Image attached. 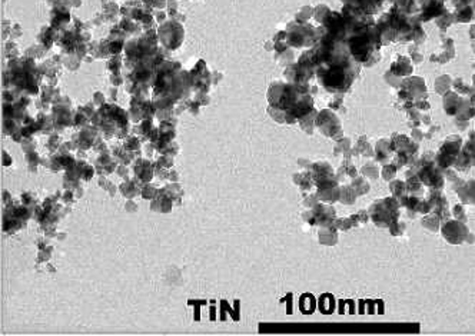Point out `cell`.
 <instances>
[{"label":"cell","instance_id":"obj_1","mask_svg":"<svg viewBox=\"0 0 475 336\" xmlns=\"http://www.w3.org/2000/svg\"><path fill=\"white\" fill-rule=\"evenodd\" d=\"M369 220L381 229H388V226L398 220L401 216V206L398 199L394 196L384 197L372 202L368 207Z\"/></svg>","mask_w":475,"mask_h":336},{"label":"cell","instance_id":"obj_2","mask_svg":"<svg viewBox=\"0 0 475 336\" xmlns=\"http://www.w3.org/2000/svg\"><path fill=\"white\" fill-rule=\"evenodd\" d=\"M315 126L325 136L334 140H339L342 136V123L338 119L335 113L329 109L321 110L315 118Z\"/></svg>","mask_w":475,"mask_h":336},{"label":"cell","instance_id":"obj_3","mask_svg":"<svg viewBox=\"0 0 475 336\" xmlns=\"http://www.w3.org/2000/svg\"><path fill=\"white\" fill-rule=\"evenodd\" d=\"M439 232L442 235L444 241H447L449 245H462V243H465L466 236L471 231L466 226V223H462L455 219H449L441 225Z\"/></svg>","mask_w":475,"mask_h":336},{"label":"cell","instance_id":"obj_4","mask_svg":"<svg viewBox=\"0 0 475 336\" xmlns=\"http://www.w3.org/2000/svg\"><path fill=\"white\" fill-rule=\"evenodd\" d=\"M417 176L421 180V183L424 185V187H428V189H444V186H445V179H444V175H442V170L435 165V162L424 165L422 168L419 169Z\"/></svg>","mask_w":475,"mask_h":336},{"label":"cell","instance_id":"obj_5","mask_svg":"<svg viewBox=\"0 0 475 336\" xmlns=\"http://www.w3.org/2000/svg\"><path fill=\"white\" fill-rule=\"evenodd\" d=\"M315 29L312 26H299L287 33V43L292 47H309L317 40Z\"/></svg>","mask_w":475,"mask_h":336},{"label":"cell","instance_id":"obj_6","mask_svg":"<svg viewBox=\"0 0 475 336\" xmlns=\"http://www.w3.org/2000/svg\"><path fill=\"white\" fill-rule=\"evenodd\" d=\"M311 210H312V223H311V226H317V228H332L334 217L336 216L334 206L319 202V203H318L315 207H312Z\"/></svg>","mask_w":475,"mask_h":336},{"label":"cell","instance_id":"obj_7","mask_svg":"<svg viewBox=\"0 0 475 336\" xmlns=\"http://www.w3.org/2000/svg\"><path fill=\"white\" fill-rule=\"evenodd\" d=\"M182 29L180 25H176V22H169L168 25H163L159 33H160V40L162 43L169 49H176L182 45L183 40V32L176 33Z\"/></svg>","mask_w":475,"mask_h":336},{"label":"cell","instance_id":"obj_8","mask_svg":"<svg viewBox=\"0 0 475 336\" xmlns=\"http://www.w3.org/2000/svg\"><path fill=\"white\" fill-rule=\"evenodd\" d=\"M317 197L319 202L334 205L339 199V183L336 179L325 180L317 185Z\"/></svg>","mask_w":475,"mask_h":336},{"label":"cell","instance_id":"obj_9","mask_svg":"<svg viewBox=\"0 0 475 336\" xmlns=\"http://www.w3.org/2000/svg\"><path fill=\"white\" fill-rule=\"evenodd\" d=\"M451 189L455 192L461 203L462 205L472 206L475 202V185L474 180H464L459 176L452 182V186Z\"/></svg>","mask_w":475,"mask_h":336},{"label":"cell","instance_id":"obj_10","mask_svg":"<svg viewBox=\"0 0 475 336\" xmlns=\"http://www.w3.org/2000/svg\"><path fill=\"white\" fill-rule=\"evenodd\" d=\"M402 89H405L408 93L414 97V100L417 99H427V84L422 77L418 76H408L402 79Z\"/></svg>","mask_w":475,"mask_h":336},{"label":"cell","instance_id":"obj_11","mask_svg":"<svg viewBox=\"0 0 475 336\" xmlns=\"http://www.w3.org/2000/svg\"><path fill=\"white\" fill-rule=\"evenodd\" d=\"M191 84L201 93H206L209 87V72L206 70L205 62H198V65L191 72Z\"/></svg>","mask_w":475,"mask_h":336},{"label":"cell","instance_id":"obj_12","mask_svg":"<svg viewBox=\"0 0 475 336\" xmlns=\"http://www.w3.org/2000/svg\"><path fill=\"white\" fill-rule=\"evenodd\" d=\"M311 172V176L314 179L315 185L321 183V182H325V180H331V179L335 178V172L332 166L326 162H318V163H312V166L309 169Z\"/></svg>","mask_w":475,"mask_h":336},{"label":"cell","instance_id":"obj_13","mask_svg":"<svg viewBox=\"0 0 475 336\" xmlns=\"http://www.w3.org/2000/svg\"><path fill=\"white\" fill-rule=\"evenodd\" d=\"M133 173H135V178L139 179L142 183H149L152 178L155 176L153 165L148 159H138L133 165Z\"/></svg>","mask_w":475,"mask_h":336},{"label":"cell","instance_id":"obj_14","mask_svg":"<svg viewBox=\"0 0 475 336\" xmlns=\"http://www.w3.org/2000/svg\"><path fill=\"white\" fill-rule=\"evenodd\" d=\"M462 143H464V142H462L459 135H451V136H448L447 139L441 143L438 153L445 155V156H451V158H456L458 153L461 152Z\"/></svg>","mask_w":475,"mask_h":336},{"label":"cell","instance_id":"obj_15","mask_svg":"<svg viewBox=\"0 0 475 336\" xmlns=\"http://www.w3.org/2000/svg\"><path fill=\"white\" fill-rule=\"evenodd\" d=\"M444 12H445V8H444L441 0H428L424 5L422 10H421L419 20L421 22H428L431 19H437Z\"/></svg>","mask_w":475,"mask_h":336},{"label":"cell","instance_id":"obj_16","mask_svg":"<svg viewBox=\"0 0 475 336\" xmlns=\"http://www.w3.org/2000/svg\"><path fill=\"white\" fill-rule=\"evenodd\" d=\"M172 206H173L172 199L168 196V193L165 192V189L160 187L158 190V195L152 199V206H150V209H152L153 212H159V213H169V212L172 210Z\"/></svg>","mask_w":475,"mask_h":336},{"label":"cell","instance_id":"obj_17","mask_svg":"<svg viewBox=\"0 0 475 336\" xmlns=\"http://www.w3.org/2000/svg\"><path fill=\"white\" fill-rule=\"evenodd\" d=\"M392 149L391 145H390V139H379L375 145V149H373V159L382 163V165H387L390 163L392 159Z\"/></svg>","mask_w":475,"mask_h":336},{"label":"cell","instance_id":"obj_18","mask_svg":"<svg viewBox=\"0 0 475 336\" xmlns=\"http://www.w3.org/2000/svg\"><path fill=\"white\" fill-rule=\"evenodd\" d=\"M414 67H412V62H411L410 57L407 56H397V59L392 62L391 67H390V72H392L394 75L400 76V77H408L412 73Z\"/></svg>","mask_w":475,"mask_h":336},{"label":"cell","instance_id":"obj_19","mask_svg":"<svg viewBox=\"0 0 475 336\" xmlns=\"http://www.w3.org/2000/svg\"><path fill=\"white\" fill-rule=\"evenodd\" d=\"M442 104H444V110L449 116H455L458 109L461 107V104L464 102V97H461L459 94H456L454 90H448L447 93L442 96Z\"/></svg>","mask_w":475,"mask_h":336},{"label":"cell","instance_id":"obj_20","mask_svg":"<svg viewBox=\"0 0 475 336\" xmlns=\"http://www.w3.org/2000/svg\"><path fill=\"white\" fill-rule=\"evenodd\" d=\"M455 56V47H454V40L452 39H447L444 42V46H442V52L437 53V55H431V62H435V63H447L449 62L452 57Z\"/></svg>","mask_w":475,"mask_h":336},{"label":"cell","instance_id":"obj_21","mask_svg":"<svg viewBox=\"0 0 475 336\" xmlns=\"http://www.w3.org/2000/svg\"><path fill=\"white\" fill-rule=\"evenodd\" d=\"M352 152V158H365L373 159V149L372 146L366 142V136H361L356 145L351 149Z\"/></svg>","mask_w":475,"mask_h":336},{"label":"cell","instance_id":"obj_22","mask_svg":"<svg viewBox=\"0 0 475 336\" xmlns=\"http://www.w3.org/2000/svg\"><path fill=\"white\" fill-rule=\"evenodd\" d=\"M339 232L334 228H318V242L324 246H334L338 243Z\"/></svg>","mask_w":475,"mask_h":336},{"label":"cell","instance_id":"obj_23","mask_svg":"<svg viewBox=\"0 0 475 336\" xmlns=\"http://www.w3.org/2000/svg\"><path fill=\"white\" fill-rule=\"evenodd\" d=\"M143 185H145V183H142L139 179L133 178L132 180H126V182H123L119 189H121V192L123 196L128 197V199H132V197L140 195V192H142V186H143Z\"/></svg>","mask_w":475,"mask_h":336},{"label":"cell","instance_id":"obj_24","mask_svg":"<svg viewBox=\"0 0 475 336\" xmlns=\"http://www.w3.org/2000/svg\"><path fill=\"white\" fill-rule=\"evenodd\" d=\"M452 168L455 169L458 173H468L471 169L474 168V156H469L461 150L456 156L455 163Z\"/></svg>","mask_w":475,"mask_h":336},{"label":"cell","instance_id":"obj_25","mask_svg":"<svg viewBox=\"0 0 475 336\" xmlns=\"http://www.w3.org/2000/svg\"><path fill=\"white\" fill-rule=\"evenodd\" d=\"M294 183L299 186V189L302 190V192H309L312 186L315 185V182H314V179L311 176V172L309 170H302V172H298V173H295L294 175Z\"/></svg>","mask_w":475,"mask_h":336},{"label":"cell","instance_id":"obj_26","mask_svg":"<svg viewBox=\"0 0 475 336\" xmlns=\"http://www.w3.org/2000/svg\"><path fill=\"white\" fill-rule=\"evenodd\" d=\"M405 186H407V195H410V196L422 197L424 193H425L424 185L421 183V180H419L417 175L405 179Z\"/></svg>","mask_w":475,"mask_h":336},{"label":"cell","instance_id":"obj_27","mask_svg":"<svg viewBox=\"0 0 475 336\" xmlns=\"http://www.w3.org/2000/svg\"><path fill=\"white\" fill-rule=\"evenodd\" d=\"M349 185L354 189L358 197L368 195V192L371 190V185H369L368 179L363 178L362 175H358L356 178L351 179V180H349Z\"/></svg>","mask_w":475,"mask_h":336},{"label":"cell","instance_id":"obj_28","mask_svg":"<svg viewBox=\"0 0 475 336\" xmlns=\"http://www.w3.org/2000/svg\"><path fill=\"white\" fill-rule=\"evenodd\" d=\"M419 197L410 196V195H405L404 197L398 199L401 207H404L407 210V215L410 216V219H417V205H418Z\"/></svg>","mask_w":475,"mask_h":336},{"label":"cell","instance_id":"obj_29","mask_svg":"<svg viewBox=\"0 0 475 336\" xmlns=\"http://www.w3.org/2000/svg\"><path fill=\"white\" fill-rule=\"evenodd\" d=\"M356 199H358V196H356L355 190L351 187L349 183L348 185H339V199H338V202H341L345 206H351L356 202Z\"/></svg>","mask_w":475,"mask_h":336},{"label":"cell","instance_id":"obj_30","mask_svg":"<svg viewBox=\"0 0 475 336\" xmlns=\"http://www.w3.org/2000/svg\"><path fill=\"white\" fill-rule=\"evenodd\" d=\"M421 225H422V228L427 229L428 232L437 234V232H439V228H441V220H439V217H438L434 212H429L427 215H422V217H421Z\"/></svg>","mask_w":475,"mask_h":336},{"label":"cell","instance_id":"obj_31","mask_svg":"<svg viewBox=\"0 0 475 336\" xmlns=\"http://www.w3.org/2000/svg\"><path fill=\"white\" fill-rule=\"evenodd\" d=\"M379 168H378V165H376V162H366V163H363L362 168L359 169V175H362L363 178H366L368 180H376V179L379 178Z\"/></svg>","mask_w":475,"mask_h":336},{"label":"cell","instance_id":"obj_32","mask_svg":"<svg viewBox=\"0 0 475 336\" xmlns=\"http://www.w3.org/2000/svg\"><path fill=\"white\" fill-rule=\"evenodd\" d=\"M165 192L168 193V196L172 199L173 205H180L182 203V189L179 186L177 182H172L163 186Z\"/></svg>","mask_w":475,"mask_h":336},{"label":"cell","instance_id":"obj_33","mask_svg":"<svg viewBox=\"0 0 475 336\" xmlns=\"http://www.w3.org/2000/svg\"><path fill=\"white\" fill-rule=\"evenodd\" d=\"M390 183V192H391V196L395 199H401L407 195V186H405V180H401V179H394Z\"/></svg>","mask_w":475,"mask_h":336},{"label":"cell","instance_id":"obj_34","mask_svg":"<svg viewBox=\"0 0 475 336\" xmlns=\"http://www.w3.org/2000/svg\"><path fill=\"white\" fill-rule=\"evenodd\" d=\"M454 15H455V22L458 23H471L474 20V10L471 6L458 8Z\"/></svg>","mask_w":475,"mask_h":336},{"label":"cell","instance_id":"obj_35","mask_svg":"<svg viewBox=\"0 0 475 336\" xmlns=\"http://www.w3.org/2000/svg\"><path fill=\"white\" fill-rule=\"evenodd\" d=\"M451 87L454 89V92L456 94H459L461 97H466V96H469V94L472 93V87H469L468 84L462 80V79H452V82H451Z\"/></svg>","mask_w":475,"mask_h":336},{"label":"cell","instance_id":"obj_36","mask_svg":"<svg viewBox=\"0 0 475 336\" xmlns=\"http://www.w3.org/2000/svg\"><path fill=\"white\" fill-rule=\"evenodd\" d=\"M451 82H452V77L448 75H442L437 77L435 80V92L441 96L447 93L448 90H451Z\"/></svg>","mask_w":475,"mask_h":336},{"label":"cell","instance_id":"obj_37","mask_svg":"<svg viewBox=\"0 0 475 336\" xmlns=\"http://www.w3.org/2000/svg\"><path fill=\"white\" fill-rule=\"evenodd\" d=\"M452 23H455V15L454 13H449V12H444L439 18H437V25L441 30H447Z\"/></svg>","mask_w":475,"mask_h":336},{"label":"cell","instance_id":"obj_38","mask_svg":"<svg viewBox=\"0 0 475 336\" xmlns=\"http://www.w3.org/2000/svg\"><path fill=\"white\" fill-rule=\"evenodd\" d=\"M449 209H451V216H452V219L459 220V222H462V223H466V222H468V215H466L465 207H464L462 203H456V205L449 207Z\"/></svg>","mask_w":475,"mask_h":336},{"label":"cell","instance_id":"obj_39","mask_svg":"<svg viewBox=\"0 0 475 336\" xmlns=\"http://www.w3.org/2000/svg\"><path fill=\"white\" fill-rule=\"evenodd\" d=\"M397 169L392 163H387V165H382L381 172H379V176H381L385 182H391L397 178Z\"/></svg>","mask_w":475,"mask_h":336},{"label":"cell","instance_id":"obj_40","mask_svg":"<svg viewBox=\"0 0 475 336\" xmlns=\"http://www.w3.org/2000/svg\"><path fill=\"white\" fill-rule=\"evenodd\" d=\"M388 231H390V234L394 238H400L402 235L405 234V231H407V225L405 222H402V220H395V222H392L390 226H388Z\"/></svg>","mask_w":475,"mask_h":336},{"label":"cell","instance_id":"obj_41","mask_svg":"<svg viewBox=\"0 0 475 336\" xmlns=\"http://www.w3.org/2000/svg\"><path fill=\"white\" fill-rule=\"evenodd\" d=\"M442 193H444V192H442V189H428V192H427V193H424V199L428 202L429 205L434 207V206L438 203L439 197L442 196Z\"/></svg>","mask_w":475,"mask_h":336},{"label":"cell","instance_id":"obj_42","mask_svg":"<svg viewBox=\"0 0 475 336\" xmlns=\"http://www.w3.org/2000/svg\"><path fill=\"white\" fill-rule=\"evenodd\" d=\"M338 143H336L335 146V155H342L344 156L345 153H348L349 150L352 149V145H351V140L348 139V138H341L339 140H336Z\"/></svg>","mask_w":475,"mask_h":336},{"label":"cell","instance_id":"obj_43","mask_svg":"<svg viewBox=\"0 0 475 336\" xmlns=\"http://www.w3.org/2000/svg\"><path fill=\"white\" fill-rule=\"evenodd\" d=\"M158 187L153 186V185H150L149 183H145L143 186H142V192H140V195L143 199H148V200H152L153 197L158 195Z\"/></svg>","mask_w":475,"mask_h":336},{"label":"cell","instance_id":"obj_44","mask_svg":"<svg viewBox=\"0 0 475 336\" xmlns=\"http://www.w3.org/2000/svg\"><path fill=\"white\" fill-rule=\"evenodd\" d=\"M384 77H385V82L390 84V86H392L394 89H401V86H402V79H404V77L394 75L390 70L384 75Z\"/></svg>","mask_w":475,"mask_h":336},{"label":"cell","instance_id":"obj_45","mask_svg":"<svg viewBox=\"0 0 475 336\" xmlns=\"http://www.w3.org/2000/svg\"><path fill=\"white\" fill-rule=\"evenodd\" d=\"M431 210H432V206L429 205L428 202H427L424 197H419L418 205H417V213L422 216V215H427V213H429Z\"/></svg>","mask_w":475,"mask_h":336},{"label":"cell","instance_id":"obj_46","mask_svg":"<svg viewBox=\"0 0 475 336\" xmlns=\"http://www.w3.org/2000/svg\"><path fill=\"white\" fill-rule=\"evenodd\" d=\"M302 203L305 207L308 209H312V207H315V206L319 203V200H318L317 195H311L309 192H307L305 195H304V200H302Z\"/></svg>","mask_w":475,"mask_h":336},{"label":"cell","instance_id":"obj_47","mask_svg":"<svg viewBox=\"0 0 475 336\" xmlns=\"http://www.w3.org/2000/svg\"><path fill=\"white\" fill-rule=\"evenodd\" d=\"M158 163L159 166H162V168L165 169H170L173 166V156H169V155H162L160 158L158 159Z\"/></svg>","mask_w":475,"mask_h":336},{"label":"cell","instance_id":"obj_48","mask_svg":"<svg viewBox=\"0 0 475 336\" xmlns=\"http://www.w3.org/2000/svg\"><path fill=\"white\" fill-rule=\"evenodd\" d=\"M414 107L418 109L419 112H428L431 109V104L427 99H417V100H414Z\"/></svg>","mask_w":475,"mask_h":336},{"label":"cell","instance_id":"obj_49","mask_svg":"<svg viewBox=\"0 0 475 336\" xmlns=\"http://www.w3.org/2000/svg\"><path fill=\"white\" fill-rule=\"evenodd\" d=\"M442 175H444L445 182H449V183H452V182L458 178V172H456L454 168L444 169V170H442Z\"/></svg>","mask_w":475,"mask_h":336},{"label":"cell","instance_id":"obj_50","mask_svg":"<svg viewBox=\"0 0 475 336\" xmlns=\"http://www.w3.org/2000/svg\"><path fill=\"white\" fill-rule=\"evenodd\" d=\"M356 215V219H358V223L359 226H362V225H366L369 222V213H368V210H359L358 213H355Z\"/></svg>","mask_w":475,"mask_h":336},{"label":"cell","instance_id":"obj_51","mask_svg":"<svg viewBox=\"0 0 475 336\" xmlns=\"http://www.w3.org/2000/svg\"><path fill=\"white\" fill-rule=\"evenodd\" d=\"M379 60H381V55H379V50H376V52H373L372 55L369 56V59H368V60H366V62L363 63V66H366V67H371V66H373L375 63H378Z\"/></svg>","mask_w":475,"mask_h":336},{"label":"cell","instance_id":"obj_52","mask_svg":"<svg viewBox=\"0 0 475 336\" xmlns=\"http://www.w3.org/2000/svg\"><path fill=\"white\" fill-rule=\"evenodd\" d=\"M410 138L414 140V142L419 143V142H422V139H424L425 136H424V132L421 131L419 128H414V129H412V132H411Z\"/></svg>","mask_w":475,"mask_h":336},{"label":"cell","instance_id":"obj_53","mask_svg":"<svg viewBox=\"0 0 475 336\" xmlns=\"http://www.w3.org/2000/svg\"><path fill=\"white\" fill-rule=\"evenodd\" d=\"M349 229H352V225H351V220H349V216H348V217H341L339 232H348Z\"/></svg>","mask_w":475,"mask_h":336},{"label":"cell","instance_id":"obj_54","mask_svg":"<svg viewBox=\"0 0 475 336\" xmlns=\"http://www.w3.org/2000/svg\"><path fill=\"white\" fill-rule=\"evenodd\" d=\"M410 55H411V62H412V65H419V63H422L424 57H422V55H421L419 52H414V53H410Z\"/></svg>","mask_w":475,"mask_h":336},{"label":"cell","instance_id":"obj_55","mask_svg":"<svg viewBox=\"0 0 475 336\" xmlns=\"http://www.w3.org/2000/svg\"><path fill=\"white\" fill-rule=\"evenodd\" d=\"M438 131H439V129H438L437 126H432V128H429V131L427 132V133H424V136H425L427 139H432V136H434Z\"/></svg>","mask_w":475,"mask_h":336},{"label":"cell","instance_id":"obj_56","mask_svg":"<svg viewBox=\"0 0 475 336\" xmlns=\"http://www.w3.org/2000/svg\"><path fill=\"white\" fill-rule=\"evenodd\" d=\"M168 180L169 182H177V180H179V176H177L176 170H169Z\"/></svg>","mask_w":475,"mask_h":336},{"label":"cell","instance_id":"obj_57","mask_svg":"<svg viewBox=\"0 0 475 336\" xmlns=\"http://www.w3.org/2000/svg\"><path fill=\"white\" fill-rule=\"evenodd\" d=\"M455 125L459 131H466V128H468V122H464V121H456L455 119Z\"/></svg>","mask_w":475,"mask_h":336},{"label":"cell","instance_id":"obj_58","mask_svg":"<svg viewBox=\"0 0 475 336\" xmlns=\"http://www.w3.org/2000/svg\"><path fill=\"white\" fill-rule=\"evenodd\" d=\"M419 121H421V125L424 123V125H427V126H431V118H429V115H421Z\"/></svg>","mask_w":475,"mask_h":336},{"label":"cell","instance_id":"obj_59","mask_svg":"<svg viewBox=\"0 0 475 336\" xmlns=\"http://www.w3.org/2000/svg\"><path fill=\"white\" fill-rule=\"evenodd\" d=\"M465 243H469V245H472V243H474V234H472V232H469V234H468V236H466V239H465Z\"/></svg>","mask_w":475,"mask_h":336}]
</instances>
